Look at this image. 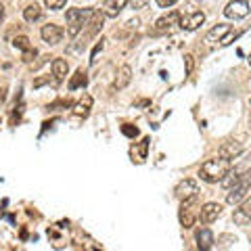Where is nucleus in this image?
<instances>
[{
  "mask_svg": "<svg viewBox=\"0 0 251 251\" xmlns=\"http://www.w3.org/2000/svg\"><path fill=\"white\" fill-rule=\"evenodd\" d=\"M230 170H232L230 159H224V157L218 155V159H207L203 163L199 170V176H201V180H205V182L216 184V182H222V178L228 174Z\"/></svg>",
  "mask_w": 251,
  "mask_h": 251,
  "instance_id": "f257e3e1",
  "label": "nucleus"
},
{
  "mask_svg": "<svg viewBox=\"0 0 251 251\" xmlns=\"http://www.w3.org/2000/svg\"><path fill=\"white\" fill-rule=\"evenodd\" d=\"M92 11L94 9H69L67 11L65 21H67V34H69V38H75L84 29V25L90 19Z\"/></svg>",
  "mask_w": 251,
  "mask_h": 251,
  "instance_id": "f03ea898",
  "label": "nucleus"
},
{
  "mask_svg": "<svg viewBox=\"0 0 251 251\" xmlns=\"http://www.w3.org/2000/svg\"><path fill=\"white\" fill-rule=\"evenodd\" d=\"M251 188V170H247L245 174H241L237 184H234L232 188H228V195H226V203H230V205H237V203H241L243 199H245L247 191Z\"/></svg>",
  "mask_w": 251,
  "mask_h": 251,
  "instance_id": "7ed1b4c3",
  "label": "nucleus"
},
{
  "mask_svg": "<svg viewBox=\"0 0 251 251\" xmlns=\"http://www.w3.org/2000/svg\"><path fill=\"white\" fill-rule=\"evenodd\" d=\"M176 197L182 201V203H186V201H195L197 199V193H199V186H197V182L195 180H191V178H186V180H182L178 186H176Z\"/></svg>",
  "mask_w": 251,
  "mask_h": 251,
  "instance_id": "20e7f679",
  "label": "nucleus"
},
{
  "mask_svg": "<svg viewBox=\"0 0 251 251\" xmlns=\"http://www.w3.org/2000/svg\"><path fill=\"white\" fill-rule=\"evenodd\" d=\"M251 11V6H249V0H232V2L226 4V9H224V15L228 19H243V17H247Z\"/></svg>",
  "mask_w": 251,
  "mask_h": 251,
  "instance_id": "39448f33",
  "label": "nucleus"
},
{
  "mask_svg": "<svg viewBox=\"0 0 251 251\" xmlns=\"http://www.w3.org/2000/svg\"><path fill=\"white\" fill-rule=\"evenodd\" d=\"M203 21H205V15H203L201 11L191 13V15H180L178 27H180V29H184V31H195L197 27L203 25Z\"/></svg>",
  "mask_w": 251,
  "mask_h": 251,
  "instance_id": "423d86ee",
  "label": "nucleus"
},
{
  "mask_svg": "<svg viewBox=\"0 0 251 251\" xmlns=\"http://www.w3.org/2000/svg\"><path fill=\"white\" fill-rule=\"evenodd\" d=\"M180 21V13L178 11H170L168 15H163L161 19H157L155 23V34L161 36V34H168V31H172V27L178 25Z\"/></svg>",
  "mask_w": 251,
  "mask_h": 251,
  "instance_id": "0eeeda50",
  "label": "nucleus"
},
{
  "mask_svg": "<svg viewBox=\"0 0 251 251\" xmlns=\"http://www.w3.org/2000/svg\"><path fill=\"white\" fill-rule=\"evenodd\" d=\"M40 36H42V40L46 44L54 46V44H59L63 40V29L59 25H54V23H49V25H44L40 29Z\"/></svg>",
  "mask_w": 251,
  "mask_h": 251,
  "instance_id": "6e6552de",
  "label": "nucleus"
},
{
  "mask_svg": "<svg viewBox=\"0 0 251 251\" xmlns=\"http://www.w3.org/2000/svg\"><path fill=\"white\" fill-rule=\"evenodd\" d=\"M220 214H222V205H220V203H205L199 211V218L203 224H211L220 218Z\"/></svg>",
  "mask_w": 251,
  "mask_h": 251,
  "instance_id": "1a4fd4ad",
  "label": "nucleus"
},
{
  "mask_svg": "<svg viewBox=\"0 0 251 251\" xmlns=\"http://www.w3.org/2000/svg\"><path fill=\"white\" fill-rule=\"evenodd\" d=\"M232 218H234V224H239V226H247L251 222V197L247 201H243L239 209H234Z\"/></svg>",
  "mask_w": 251,
  "mask_h": 251,
  "instance_id": "9d476101",
  "label": "nucleus"
},
{
  "mask_svg": "<svg viewBox=\"0 0 251 251\" xmlns=\"http://www.w3.org/2000/svg\"><path fill=\"white\" fill-rule=\"evenodd\" d=\"M126 4H128V0H105L103 2V13L107 15V17L115 19L117 15L126 9Z\"/></svg>",
  "mask_w": 251,
  "mask_h": 251,
  "instance_id": "9b49d317",
  "label": "nucleus"
},
{
  "mask_svg": "<svg viewBox=\"0 0 251 251\" xmlns=\"http://www.w3.org/2000/svg\"><path fill=\"white\" fill-rule=\"evenodd\" d=\"M230 31H232L230 25H226V23H218V25L205 36V42H207V44L222 42V40H224V36H226V34H230Z\"/></svg>",
  "mask_w": 251,
  "mask_h": 251,
  "instance_id": "f8f14e48",
  "label": "nucleus"
},
{
  "mask_svg": "<svg viewBox=\"0 0 251 251\" xmlns=\"http://www.w3.org/2000/svg\"><path fill=\"white\" fill-rule=\"evenodd\" d=\"M195 241H197L199 249H211V247H214V243H216L214 234H211L209 228H199L197 234H195Z\"/></svg>",
  "mask_w": 251,
  "mask_h": 251,
  "instance_id": "ddd939ff",
  "label": "nucleus"
},
{
  "mask_svg": "<svg viewBox=\"0 0 251 251\" xmlns=\"http://www.w3.org/2000/svg\"><path fill=\"white\" fill-rule=\"evenodd\" d=\"M241 151H243L241 143H224L222 147H220L218 155L224 157V159H234L237 155H241Z\"/></svg>",
  "mask_w": 251,
  "mask_h": 251,
  "instance_id": "4468645a",
  "label": "nucleus"
},
{
  "mask_svg": "<svg viewBox=\"0 0 251 251\" xmlns=\"http://www.w3.org/2000/svg\"><path fill=\"white\" fill-rule=\"evenodd\" d=\"M90 109H92V97H90V94H84V97L75 103L74 113H75L77 117H86V115L90 113Z\"/></svg>",
  "mask_w": 251,
  "mask_h": 251,
  "instance_id": "2eb2a0df",
  "label": "nucleus"
},
{
  "mask_svg": "<svg viewBox=\"0 0 251 251\" xmlns=\"http://www.w3.org/2000/svg\"><path fill=\"white\" fill-rule=\"evenodd\" d=\"M50 69H52V75H54V80L57 82H63L65 80V75H67V61L65 59H54L52 61V65H50Z\"/></svg>",
  "mask_w": 251,
  "mask_h": 251,
  "instance_id": "dca6fc26",
  "label": "nucleus"
},
{
  "mask_svg": "<svg viewBox=\"0 0 251 251\" xmlns=\"http://www.w3.org/2000/svg\"><path fill=\"white\" fill-rule=\"evenodd\" d=\"M130 80H132V67L130 65H124L120 69V75H117V80H115V88L117 90H124L126 86L130 84Z\"/></svg>",
  "mask_w": 251,
  "mask_h": 251,
  "instance_id": "f3484780",
  "label": "nucleus"
},
{
  "mask_svg": "<svg viewBox=\"0 0 251 251\" xmlns=\"http://www.w3.org/2000/svg\"><path fill=\"white\" fill-rule=\"evenodd\" d=\"M105 17H107V15L103 13V11H92V15H90V34L94 36V34H97V31L100 29V27H103V21H105Z\"/></svg>",
  "mask_w": 251,
  "mask_h": 251,
  "instance_id": "a211bd4d",
  "label": "nucleus"
},
{
  "mask_svg": "<svg viewBox=\"0 0 251 251\" xmlns=\"http://www.w3.org/2000/svg\"><path fill=\"white\" fill-rule=\"evenodd\" d=\"M180 224H182L184 228H193V224H195V216H193V211L188 209L186 203H182V207H180Z\"/></svg>",
  "mask_w": 251,
  "mask_h": 251,
  "instance_id": "6ab92c4d",
  "label": "nucleus"
},
{
  "mask_svg": "<svg viewBox=\"0 0 251 251\" xmlns=\"http://www.w3.org/2000/svg\"><path fill=\"white\" fill-rule=\"evenodd\" d=\"M40 15H42V11H40V6H38L36 2L23 9V19H25L27 23H34V21H38V19H40Z\"/></svg>",
  "mask_w": 251,
  "mask_h": 251,
  "instance_id": "aec40b11",
  "label": "nucleus"
},
{
  "mask_svg": "<svg viewBox=\"0 0 251 251\" xmlns=\"http://www.w3.org/2000/svg\"><path fill=\"white\" fill-rule=\"evenodd\" d=\"M86 82H88V77H86V72L77 69L75 75L72 77V82H69V88H72V90H77V88H82V86H86Z\"/></svg>",
  "mask_w": 251,
  "mask_h": 251,
  "instance_id": "412c9836",
  "label": "nucleus"
},
{
  "mask_svg": "<svg viewBox=\"0 0 251 251\" xmlns=\"http://www.w3.org/2000/svg\"><path fill=\"white\" fill-rule=\"evenodd\" d=\"M237 180H239V174H232V170H230L228 174L222 178V186L226 188V191H228V188H232L234 184H237Z\"/></svg>",
  "mask_w": 251,
  "mask_h": 251,
  "instance_id": "4be33fe9",
  "label": "nucleus"
},
{
  "mask_svg": "<svg viewBox=\"0 0 251 251\" xmlns=\"http://www.w3.org/2000/svg\"><path fill=\"white\" fill-rule=\"evenodd\" d=\"M13 44L17 46V49H21V50H31V44H29V40L25 36H19V38H15L13 40Z\"/></svg>",
  "mask_w": 251,
  "mask_h": 251,
  "instance_id": "5701e85b",
  "label": "nucleus"
},
{
  "mask_svg": "<svg viewBox=\"0 0 251 251\" xmlns=\"http://www.w3.org/2000/svg\"><path fill=\"white\" fill-rule=\"evenodd\" d=\"M65 2H67V0H44V4L49 6L50 11H59V9H63V6H65Z\"/></svg>",
  "mask_w": 251,
  "mask_h": 251,
  "instance_id": "b1692460",
  "label": "nucleus"
},
{
  "mask_svg": "<svg viewBox=\"0 0 251 251\" xmlns=\"http://www.w3.org/2000/svg\"><path fill=\"white\" fill-rule=\"evenodd\" d=\"M103 50V40H100L97 46H94V50H92V54H90V63L94 65V63H97V57H99V52Z\"/></svg>",
  "mask_w": 251,
  "mask_h": 251,
  "instance_id": "393cba45",
  "label": "nucleus"
},
{
  "mask_svg": "<svg viewBox=\"0 0 251 251\" xmlns=\"http://www.w3.org/2000/svg\"><path fill=\"white\" fill-rule=\"evenodd\" d=\"M184 61H186V74L193 72V54H184Z\"/></svg>",
  "mask_w": 251,
  "mask_h": 251,
  "instance_id": "a878e982",
  "label": "nucleus"
},
{
  "mask_svg": "<svg viewBox=\"0 0 251 251\" xmlns=\"http://www.w3.org/2000/svg\"><path fill=\"white\" fill-rule=\"evenodd\" d=\"M157 4H159L161 9H170L172 4H176V0H157Z\"/></svg>",
  "mask_w": 251,
  "mask_h": 251,
  "instance_id": "bb28decb",
  "label": "nucleus"
},
{
  "mask_svg": "<svg viewBox=\"0 0 251 251\" xmlns=\"http://www.w3.org/2000/svg\"><path fill=\"white\" fill-rule=\"evenodd\" d=\"M122 130H124V134H128V136H136V134H138L136 128H128V126H124Z\"/></svg>",
  "mask_w": 251,
  "mask_h": 251,
  "instance_id": "cd10ccee",
  "label": "nucleus"
},
{
  "mask_svg": "<svg viewBox=\"0 0 251 251\" xmlns=\"http://www.w3.org/2000/svg\"><path fill=\"white\" fill-rule=\"evenodd\" d=\"M2 19H4V6L0 4V21H2Z\"/></svg>",
  "mask_w": 251,
  "mask_h": 251,
  "instance_id": "c85d7f7f",
  "label": "nucleus"
},
{
  "mask_svg": "<svg viewBox=\"0 0 251 251\" xmlns=\"http://www.w3.org/2000/svg\"><path fill=\"white\" fill-rule=\"evenodd\" d=\"M249 65H251V57H249Z\"/></svg>",
  "mask_w": 251,
  "mask_h": 251,
  "instance_id": "c756f323",
  "label": "nucleus"
}]
</instances>
